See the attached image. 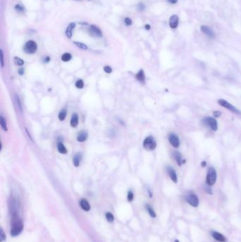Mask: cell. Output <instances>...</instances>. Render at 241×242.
<instances>
[{
  "instance_id": "6da1fadb",
  "label": "cell",
  "mask_w": 241,
  "mask_h": 242,
  "mask_svg": "<svg viewBox=\"0 0 241 242\" xmlns=\"http://www.w3.org/2000/svg\"><path fill=\"white\" fill-rule=\"evenodd\" d=\"M9 210L11 214V229L10 234L13 237H18L23 229V223L19 215V203L13 197L9 199Z\"/></svg>"
},
{
  "instance_id": "7a4b0ae2",
  "label": "cell",
  "mask_w": 241,
  "mask_h": 242,
  "mask_svg": "<svg viewBox=\"0 0 241 242\" xmlns=\"http://www.w3.org/2000/svg\"><path fill=\"white\" fill-rule=\"evenodd\" d=\"M216 171L212 166L208 169L207 178H206V183L209 186H212L216 183Z\"/></svg>"
},
{
  "instance_id": "3957f363",
  "label": "cell",
  "mask_w": 241,
  "mask_h": 242,
  "mask_svg": "<svg viewBox=\"0 0 241 242\" xmlns=\"http://www.w3.org/2000/svg\"><path fill=\"white\" fill-rule=\"evenodd\" d=\"M143 147L147 150H154L156 147V142L152 136L145 138L143 142Z\"/></svg>"
},
{
  "instance_id": "277c9868",
  "label": "cell",
  "mask_w": 241,
  "mask_h": 242,
  "mask_svg": "<svg viewBox=\"0 0 241 242\" xmlns=\"http://www.w3.org/2000/svg\"><path fill=\"white\" fill-rule=\"evenodd\" d=\"M37 46L33 40H29L25 44L23 50L27 54H34L37 51Z\"/></svg>"
},
{
  "instance_id": "5b68a950",
  "label": "cell",
  "mask_w": 241,
  "mask_h": 242,
  "mask_svg": "<svg viewBox=\"0 0 241 242\" xmlns=\"http://www.w3.org/2000/svg\"><path fill=\"white\" fill-rule=\"evenodd\" d=\"M185 200H186L187 202L191 206L194 207H197L199 206V198L197 195L195 193H189L185 197Z\"/></svg>"
},
{
  "instance_id": "8992f818",
  "label": "cell",
  "mask_w": 241,
  "mask_h": 242,
  "mask_svg": "<svg viewBox=\"0 0 241 242\" xmlns=\"http://www.w3.org/2000/svg\"><path fill=\"white\" fill-rule=\"evenodd\" d=\"M202 123H204V125L207 127H210L212 130H214L216 131L218 128V125L217 122H216V120L213 118H210V117H207V118H205L203 119Z\"/></svg>"
},
{
  "instance_id": "52a82bcc",
  "label": "cell",
  "mask_w": 241,
  "mask_h": 242,
  "mask_svg": "<svg viewBox=\"0 0 241 242\" xmlns=\"http://www.w3.org/2000/svg\"><path fill=\"white\" fill-rule=\"evenodd\" d=\"M218 104H219L220 106H222V107L226 108V109L229 110V111H232V112L235 113L241 114V113L238 111V110L236 109V108H235L234 106H232L230 103H228V102H227L226 101L224 100V99H220V100H218Z\"/></svg>"
},
{
  "instance_id": "ba28073f",
  "label": "cell",
  "mask_w": 241,
  "mask_h": 242,
  "mask_svg": "<svg viewBox=\"0 0 241 242\" xmlns=\"http://www.w3.org/2000/svg\"><path fill=\"white\" fill-rule=\"evenodd\" d=\"M168 141L171 145L175 148H178L180 146V139L176 135L173 133H171L168 136Z\"/></svg>"
},
{
  "instance_id": "9c48e42d",
  "label": "cell",
  "mask_w": 241,
  "mask_h": 242,
  "mask_svg": "<svg viewBox=\"0 0 241 242\" xmlns=\"http://www.w3.org/2000/svg\"><path fill=\"white\" fill-rule=\"evenodd\" d=\"M90 34L94 37H101L103 36L101 31L98 26L95 25H91L89 28Z\"/></svg>"
},
{
  "instance_id": "30bf717a",
  "label": "cell",
  "mask_w": 241,
  "mask_h": 242,
  "mask_svg": "<svg viewBox=\"0 0 241 242\" xmlns=\"http://www.w3.org/2000/svg\"><path fill=\"white\" fill-rule=\"evenodd\" d=\"M211 234H212V237H213V238L215 240H216L217 241L226 242V237H224L223 234H221V233L218 232V231H212Z\"/></svg>"
},
{
  "instance_id": "8fae6325",
  "label": "cell",
  "mask_w": 241,
  "mask_h": 242,
  "mask_svg": "<svg viewBox=\"0 0 241 242\" xmlns=\"http://www.w3.org/2000/svg\"><path fill=\"white\" fill-rule=\"evenodd\" d=\"M167 172H168V175H169L170 178L172 181L174 182V183H177V174H176L175 171L173 169L171 166H167L166 167Z\"/></svg>"
},
{
  "instance_id": "7c38bea8",
  "label": "cell",
  "mask_w": 241,
  "mask_h": 242,
  "mask_svg": "<svg viewBox=\"0 0 241 242\" xmlns=\"http://www.w3.org/2000/svg\"><path fill=\"white\" fill-rule=\"evenodd\" d=\"M179 19L177 15H173L169 19V25L171 28H176L178 25Z\"/></svg>"
},
{
  "instance_id": "4fadbf2b",
  "label": "cell",
  "mask_w": 241,
  "mask_h": 242,
  "mask_svg": "<svg viewBox=\"0 0 241 242\" xmlns=\"http://www.w3.org/2000/svg\"><path fill=\"white\" fill-rule=\"evenodd\" d=\"M201 31L204 33V34L209 36V38H214L215 34L214 33V31L211 29L209 27L207 26V25H202L201 26Z\"/></svg>"
},
{
  "instance_id": "5bb4252c",
  "label": "cell",
  "mask_w": 241,
  "mask_h": 242,
  "mask_svg": "<svg viewBox=\"0 0 241 242\" xmlns=\"http://www.w3.org/2000/svg\"><path fill=\"white\" fill-rule=\"evenodd\" d=\"M80 206L84 211H89L91 210V206H90L89 202H88L87 200L84 199V198L80 200Z\"/></svg>"
},
{
  "instance_id": "9a60e30c",
  "label": "cell",
  "mask_w": 241,
  "mask_h": 242,
  "mask_svg": "<svg viewBox=\"0 0 241 242\" xmlns=\"http://www.w3.org/2000/svg\"><path fill=\"white\" fill-rule=\"evenodd\" d=\"M136 79H137L140 83L144 84L145 83V74L143 70H140L139 72L136 74Z\"/></svg>"
},
{
  "instance_id": "2e32d148",
  "label": "cell",
  "mask_w": 241,
  "mask_h": 242,
  "mask_svg": "<svg viewBox=\"0 0 241 242\" xmlns=\"http://www.w3.org/2000/svg\"><path fill=\"white\" fill-rule=\"evenodd\" d=\"M81 159H82V154L81 153H77V154L74 155V157L73 158V164L76 167L79 166L81 164Z\"/></svg>"
},
{
  "instance_id": "e0dca14e",
  "label": "cell",
  "mask_w": 241,
  "mask_h": 242,
  "mask_svg": "<svg viewBox=\"0 0 241 242\" xmlns=\"http://www.w3.org/2000/svg\"><path fill=\"white\" fill-rule=\"evenodd\" d=\"M88 138V133L86 131H81L77 135V141L79 142H83L86 141Z\"/></svg>"
},
{
  "instance_id": "ac0fdd59",
  "label": "cell",
  "mask_w": 241,
  "mask_h": 242,
  "mask_svg": "<svg viewBox=\"0 0 241 242\" xmlns=\"http://www.w3.org/2000/svg\"><path fill=\"white\" fill-rule=\"evenodd\" d=\"M79 124V117L76 113H74L72 115V119L70 121V125L72 127H76Z\"/></svg>"
},
{
  "instance_id": "d6986e66",
  "label": "cell",
  "mask_w": 241,
  "mask_h": 242,
  "mask_svg": "<svg viewBox=\"0 0 241 242\" xmlns=\"http://www.w3.org/2000/svg\"><path fill=\"white\" fill-rule=\"evenodd\" d=\"M76 23H70L69 25L67 26V30H66V35L68 38H71L72 36V30L75 28Z\"/></svg>"
},
{
  "instance_id": "ffe728a7",
  "label": "cell",
  "mask_w": 241,
  "mask_h": 242,
  "mask_svg": "<svg viewBox=\"0 0 241 242\" xmlns=\"http://www.w3.org/2000/svg\"><path fill=\"white\" fill-rule=\"evenodd\" d=\"M173 157H174V159H175L177 165H178V166H181L182 164H183V160L182 159L180 153L178 152H173Z\"/></svg>"
},
{
  "instance_id": "44dd1931",
  "label": "cell",
  "mask_w": 241,
  "mask_h": 242,
  "mask_svg": "<svg viewBox=\"0 0 241 242\" xmlns=\"http://www.w3.org/2000/svg\"><path fill=\"white\" fill-rule=\"evenodd\" d=\"M58 152L62 154H66L67 153V149L65 147V146L64 145V144L62 142H58Z\"/></svg>"
},
{
  "instance_id": "7402d4cb",
  "label": "cell",
  "mask_w": 241,
  "mask_h": 242,
  "mask_svg": "<svg viewBox=\"0 0 241 242\" xmlns=\"http://www.w3.org/2000/svg\"><path fill=\"white\" fill-rule=\"evenodd\" d=\"M0 125H1V127L3 130L5 132H7L8 130V128H7V122H6V120L4 119V117L2 115H1L0 117Z\"/></svg>"
},
{
  "instance_id": "603a6c76",
  "label": "cell",
  "mask_w": 241,
  "mask_h": 242,
  "mask_svg": "<svg viewBox=\"0 0 241 242\" xmlns=\"http://www.w3.org/2000/svg\"><path fill=\"white\" fill-rule=\"evenodd\" d=\"M66 116H67V110L63 109L60 112L58 115V118L60 121H63L65 119Z\"/></svg>"
},
{
  "instance_id": "cb8c5ba5",
  "label": "cell",
  "mask_w": 241,
  "mask_h": 242,
  "mask_svg": "<svg viewBox=\"0 0 241 242\" xmlns=\"http://www.w3.org/2000/svg\"><path fill=\"white\" fill-rule=\"evenodd\" d=\"M146 207H147V211H148L149 214V215L151 216V217H153V218L156 217V213H155V211L153 210V209L151 207V206H150L149 205H147Z\"/></svg>"
},
{
  "instance_id": "d4e9b609",
  "label": "cell",
  "mask_w": 241,
  "mask_h": 242,
  "mask_svg": "<svg viewBox=\"0 0 241 242\" xmlns=\"http://www.w3.org/2000/svg\"><path fill=\"white\" fill-rule=\"evenodd\" d=\"M62 60L64 62H68L72 59V55L70 53H64L62 55Z\"/></svg>"
},
{
  "instance_id": "484cf974",
  "label": "cell",
  "mask_w": 241,
  "mask_h": 242,
  "mask_svg": "<svg viewBox=\"0 0 241 242\" xmlns=\"http://www.w3.org/2000/svg\"><path fill=\"white\" fill-rule=\"evenodd\" d=\"M13 60H14V63L16 64V65H19V66L23 65L24 61L22 59H21V58H18V57H15Z\"/></svg>"
},
{
  "instance_id": "4316f807",
  "label": "cell",
  "mask_w": 241,
  "mask_h": 242,
  "mask_svg": "<svg viewBox=\"0 0 241 242\" xmlns=\"http://www.w3.org/2000/svg\"><path fill=\"white\" fill-rule=\"evenodd\" d=\"M105 217H106L107 220L109 222H112L114 221V219H115L113 215L111 213H107L106 214H105Z\"/></svg>"
},
{
  "instance_id": "83f0119b",
  "label": "cell",
  "mask_w": 241,
  "mask_h": 242,
  "mask_svg": "<svg viewBox=\"0 0 241 242\" xmlns=\"http://www.w3.org/2000/svg\"><path fill=\"white\" fill-rule=\"evenodd\" d=\"M74 44L76 45V46H77L78 48H81L82 50H87V49H88V47H87V46H86V45L84 44V43H79V42H74Z\"/></svg>"
},
{
  "instance_id": "f1b7e54d",
  "label": "cell",
  "mask_w": 241,
  "mask_h": 242,
  "mask_svg": "<svg viewBox=\"0 0 241 242\" xmlns=\"http://www.w3.org/2000/svg\"><path fill=\"white\" fill-rule=\"evenodd\" d=\"M84 82H83L81 79L78 80L77 82H76V84H75V86H76V88H84Z\"/></svg>"
},
{
  "instance_id": "f546056e",
  "label": "cell",
  "mask_w": 241,
  "mask_h": 242,
  "mask_svg": "<svg viewBox=\"0 0 241 242\" xmlns=\"http://www.w3.org/2000/svg\"><path fill=\"white\" fill-rule=\"evenodd\" d=\"M134 199V193L132 191H129L127 193V200L129 202L133 200Z\"/></svg>"
},
{
  "instance_id": "4dcf8cb0",
  "label": "cell",
  "mask_w": 241,
  "mask_h": 242,
  "mask_svg": "<svg viewBox=\"0 0 241 242\" xmlns=\"http://www.w3.org/2000/svg\"><path fill=\"white\" fill-rule=\"evenodd\" d=\"M15 9H16V11H19V12H23V11H24L23 7L21 6L20 4H16V5L15 6Z\"/></svg>"
},
{
  "instance_id": "1f68e13d",
  "label": "cell",
  "mask_w": 241,
  "mask_h": 242,
  "mask_svg": "<svg viewBox=\"0 0 241 242\" xmlns=\"http://www.w3.org/2000/svg\"><path fill=\"white\" fill-rule=\"evenodd\" d=\"M137 9H138L139 11H144V10L145 9V5H144L143 3H140V4H138Z\"/></svg>"
},
{
  "instance_id": "d6a6232c",
  "label": "cell",
  "mask_w": 241,
  "mask_h": 242,
  "mask_svg": "<svg viewBox=\"0 0 241 242\" xmlns=\"http://www.w3.org/2000/svg\"><path fill=\"white\" fill-rule=\"evenodd\" d=\"M104 71L106 73L110 74L112 72V69L110 66H105V67H104Z\"/></svg>"
},
{
  "instance_id": "836d02e7",
  "label": "cell",
  "mask_w": 241,
  "mask_h": 242,
  "mask_svg": "<svg viewBox=\"0 0 241 242\" xmlns=\"http://www.w3.org/2000/svg\"><path fill=\"white\" fill-rule=\"evenodd\" d=\"M16 103H17V105H18V106H19V109L21 111V110H22L21 103V101H20V99H19V97H18V96H16Z\"/></svg>"
},
{
  "instance_id": "e575fe53",
  "label": "cell",
  "mask_w": 241,
  "mask_h": 242,
  "mask_svg": "<svg viewBox=\"0 0 241 242\" xmlns=\"http://www.w3.org/2000/svg\"><path fill=\"white\" fill-rule=\"evenodd\" d=\"M0 239H1V242H3L6 239V236L4 235V233L3 229H1V234H0Z\"/></svg>"
},
{
  "instance_id": "d590c367",
  "label": "cell",
  "mask_w": 241,
  "mask_h": 242,
  "mask_svg": "<svg viewBox=\"0 0 241 242\" xmlns=\"http://www.w3.org/2000/svg\"><path fill=\"white\" fill-rule=\"evenodd\" d=\"M4 65V53H3V50H1V67H3Z\"/></svg>"
},
{
  "instance_id": "8d00e7d4",
  "label": "cell",
  "mask_w": 241,
  "mask_h": 242,
  "mask_svg": "<svg viewBox=\"0 0 241 242\" xmlns=\"http://www.w3.org/2000/svg\"><path fill=\"white\" fill-rule=\"evenodd\" d=\"M125 23L127 25H131L132 23V21L129 18H126L125 20Z\"/></svg>"
},
{
  "instance_id": "74e56055",
  "label": "cell",
  "mask_w": 241,
  "mask_h": 242,
  "mask_svg": "<svg viewBox=\"0 0 241 242\" xmlns=\"http://www.w3.org/2000/svg\"><path fill=\"white\" fill-rule=\"evenodd\" d=\"M214 115L216 118H218V117H220L221 115V113L220 112V111H214Z\"/></svg>"
},
{
  "instance_id": "f35d334b",
  "label": "cell",
  "mask_w": 241,
  "mask_h": 242,
  "mask_svg": "<svg viewBox=\"0 0 241 242\" xmlns=\"http://www.w3.org/2000/svg\"><path fill=\"white\" fill-rule=\"evenodd\" d=\"M208 186V185H207ZM210 186H208V187H207L206 188V191H207V193H209V194H212V190H211V188H210Z\"/></svg>"
},
{
  "instance_id": "ab89813d",
  "label": "cell",
  "mask_w": 241,
  "mask_h": 242,
  "mask_svg": "<svg viewBox=\"0 0 241 242\" xmlns=\"http://www.w3.org/2000/svg\"><path fill=\"white\" fill-rule=\"evenodd\" d=\"M18 72H19V74L20 75H23V74H24V70L23 68H21V69H19V71H18Z\"/></svg>"
},
{
  "instance_id": "60d3db41",
  "label": "cell",
  "mask_w": 241,
  "mask_h": 242,
  "mask_svg": "<svg viewBox=\"0 0 241 242\" xmlns=\"http://www.w3.org/2000/svg\"><path fill=\"white\" fill-rule=\"evenodd\" d=\"M167 1H168L169 3H171V4H176V3L177 2V0H167Z\"/></svg>"
},
{
  "instance_id": "b9f144b4",
  "label": "cell",
  "mask_w": 241,
  "mask_h": 242,
  "mask_svg": "<svg viewBox=\"0 0 241 242\" xmlns=\"http://www.w3.org/2000/svg\"><path fill=\"white\" fill-rule=\"evenodd\" d=\"M201 165H202V167H204V166H207V163H206V162H204H204H202Z\"/></svg>"
},
{
  "instance_id": "7bdbcfd3",
  "label": "cell",
  "mask_w": 241,
  "mask_h": 242,
  "mask_svg": "<svg viewBox=\"0 0 241 242\" xmlns=\"http://www.w3.org/2000/svg\"><path fill=\"white\" fill-rule=\"evenodd\" d=\"M145 28L147 30H149L150 28H151V25H149V24H147V25H145Z\"/></svg>"
},
{
  "instance_id": "ee69618b",
  "label": "cell",
  "mask_w": 241,
  "mask_h": 242,
  "mask_svg": "<svg viewBox=\"0 0 241 242\" xmlns=\"http://www.w3.org/2000/svg\"><path fill=\"white\" fill-rule=\"evenodd\" d=\"M49 61H50V58L49 57H48V58H46V59L45 60V62H48Z\"/></svg>"
},
{
  "instance_id": "f6af8a7d",
  "label": "cell",
  "mask_w": 241,
  "mask_h": 242,
  "mask_svg": "<svg viewBox=\"0 0 241 242\" xmlns=\"http://www.w3.org/2000/svg\"><path fill=\"white\" fill-rule=\"evenodd\" d=\"M175 242H180V241H179V240H177V239H176L175 241Z\"/></svg>"
}]
</instances>
